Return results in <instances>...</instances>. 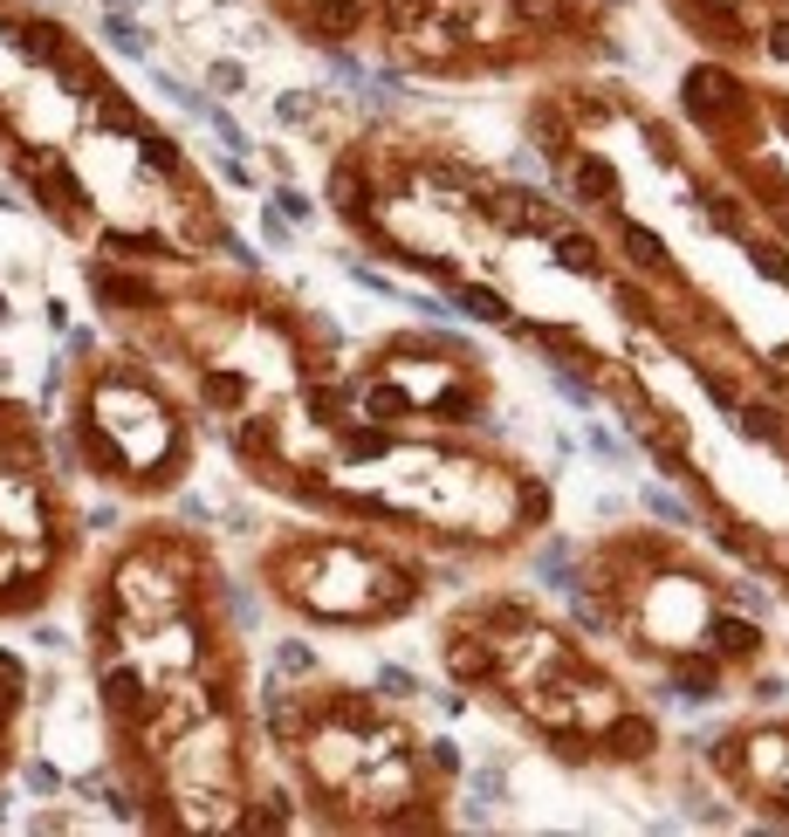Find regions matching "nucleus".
Returning a JSON list of instances; mask_svg holds the SVG:
<instances>
[{
    "instance_id": "f257e3e1",
    "label": "nucleus",
    "mask_w": 789,
    "mask_h": 837,
    "mask_svg": "<svg viewBox=\"0 0 789 837\" xmlns=\"http://www.w3.org/2000/svg\"><path fill=\"white\" fill-rule=\"evenodd\" d=\"M76 447L117 488H172L179 481L172 467H186V432H179L172 406L124 365L97 371V385L83 391Z\"/></svg>"
},
{
    "instance_id": "f03ea898",
    "label": "nucleus",
    "mask_w": 789,
    "mask_h": 837,
    "mask_svg": "<svg viewBox=\"0 0 789 837\" xmlns=\"http://www.w3.org/2000/svg\"><path fill=\"white\" fill-rule=\"evenodd\" d=\"M90 289H97V302L117 309V316H124V309H158V289L144 282V275H124V268H110V261L90 268Z\"/></svg>"
},
{
    "instance_id": "7ed1b4c3",
    "label": "nucleus",
    "mask_w": 789,
    "mask_h": 837,
    "mask_svg": "<svg viewBox=\"0 0 789 837\" xmlns=\"http://www.w3.org/2000/svg\"><path fill=\"white\" fill-rule=\"evenodd\" d=\"M330 207H337L343 220H358V227H371V233H378V220H371V199H364V179H358V166H337V172H330Z\"/></svg>"
},
{
    "instance_id": "20e7f679",
    "label": "nucleus",
    "mask_w": 789,
    "mask_h": 837,
    "mask_svg": "<svg viewBox=\"0 0 789 837\" xmlns=\"http://www.w3.org/2000/svg\"><path fill=\"white\" fill-rule=\"evenodd\" d=\"M611 755H625V763H646V755L659 748V728L646 721V714H625V721H611Z\"/></svg>"
},
{
    "instance_id": "39448f33",
    "label": "nucleus",
    "mask_w": 789,
    "mask_h": 837,
    "mask_svg": "<svg viewBox=\"0 0 789 837\" xmlns=\"http://www.w3.org/2000/svg\"><path fill=\"white\" fill-rule=\"evenodd\" d=\"M103 42H110L117 56H151L144 21H138V14H124V8H103Z\"/></svg>"
},
{
    "instance_id": "423d86ee",
    "label": "nucleus",
    "mask_w": 789,
    "mask_h": 837,
    "mask_svg": "<svg viewBox=\"0 0 789 837\" xmlns=\"http://www.w3.org/2000/svg\"><path fill=\"white\" fill-rule=\"evenodd\" d=\"M570 192L583 199V207H598V199L618 192V172L605 166V158H577V166H570Z\"/></svg>"
},
{
    "instance_id": "0eeeda50",
    "label": "nucleus",
    "mask_w": 789,
    "mask_h": 837,
    "mask_svg": "<svg viewBox=\"0 0 789 837\" xmlns=\"http://www.w3.org/2000/svg\"><path fill=\"white\" fill-rule=\"evenodd\" d=\"M309 28L316 42H337V34L358 28V0H309Z\"/></svg>"
},
{
    "instance_id": "6e6552de",
    "label": "nucleus",
    "mask_w": 789,
    "mask_h": 837,
    "mask_svg": "<svg viewBox=\"0 0 789 837\" xmlns=\"http://www.w3.org/2000/svg\"><path fill=\"white\" fill-rule=\"evenodd\" d=\"M715 652L721 659H756L762 652V631L748 618H715Z\"/></svg>"
},
{
    "instance_id": "1a4fd4ad",
    "label": "nucleus",
    "mask_w": 789,
    "mask_h": 837,
    "mask_svg": "<svg viewBox=\"0 0 789 837\" xmlns=\"http://www.w3.org/2000/svg\"><path fill=\"white\" fill-rule=\"evenodd\" d=\"M453 302L473 316V323H508V302H501L495 289H473V282H460V275H453Z\"/></svg>"
},
{
    "instance_id": "9d476101",
    "label": "nucleus",
    "mask_w": 789,
    "mask_h": 837,
    "mask_svg": "<svg viewBox=\"0 0 789 837\" xmlns=\"http://www.w3.org/2000/svg\"><path fill=\"white\" fill-rule=\"evenodd\" d=\"M618 241H625V255L639 261V268H659V261H666L659 233H652V227H639V220H625V227H618Z\"/></svg>"
},
{
    "instance_id": "9b49d317",
    "label": "nucleus",
    "mask_w": 789,
    "mask_h": 837,
    "mask_svg": "<svg viewBox=\"0 0 789 837\" xmlns=\"http://www.w3.org/2000/svg\"><path fill=\"white\" fill-rule=\"evenodd\" d=\"M364 412H371L378 426H399V419L412 412V398H406L399 385H371V398H364Z\"/></svg>"
},
{
    "instance_id": "f8f14e48",
    "label": "nucleus",
    "mask_w": 789,
    "mask_h": 837,
    "mask_svg": "<svg viewBox=\"0 0 789 837\" xmlns=\"http://www.w3.org/2000/svg\"><path fill=\"white\" fill-rule=\"evenodd\" d=\"M447 666H453V680H481V672H495V659H488L481 646H467V639L447 646Z\"/></svg>"
},
{
    "instance_id": "ddd939ff",
    "label": "nucleus",
    "mask_w": 789,
    "mask_h": 837,
    "mask_svg": "<svg viewBox=\"0 0 789 837\" xmlns=\"http://www.w3.org/2000/svg\"><path fill=\"white\" fill-rule=\"evenodd\" d=\"M557 261L577 268V275H598V241H583V233H557Z\"/></svg>"
},
{
    "instance_id": "4468645a",
    "label": "nucleus",
    "mask_w": 789,
    "mask_h": 837,
    "mask_svg": "<svg viewBox=\"0 0 789 837\" xmlns=\"http://www.w3.org/2000/svg\"><path fill=\"white\" fill-rule=\"evenodd\" d=\"M343 454H350V460H378V454H391V432L371 419V426H358V432L343 440Z\"/></svg>"
},
{
    "instance_id": "2eb2a0df",
    "label": "nucleus",
    "mask_w": 789,
    "mask_h": 837,
    "mask_svg": "<svg viewBox=\"0 0 789 837\" xmlns=\"http://www.w3.org/2000/svg\"><path fill=\"white\" fill-rule=\"evenodd\" d=\"M646 508L659 515V522H673V529H693V508H687L673 488H646Z\"/></svg>"
},
{
    "instance_id": "dca6fc26",
    "label": "nucleus",
    "mask_w": 789,
    "mask_h": 837,
    "mask_svg": "<svg viewBox=\"0 0 789 837\" xmlns=\"http://www.w3.org/2000/svg\"><path fill=\"white\" fill-rule=\"evenodd\" d=\"M21 783H28L34 796H62V769H56V763H21Z\"/></svg>"
},
{
    "instance_id": "f3484780",
    "label": "nucleus",
    "mask_w": 789,
    "mask_h": 837,
    "mask_svg": "<svg viewBox=\"0 0 789 837\" xmlns=\"http://www.w3.org/2000/svg\"><path fill=\"white\" fill-rule=\"evenodd\" d=\"M207 83H213L220 97H241V90H248V69H241V62H213V69H207Z\"/></svg>"
},
{
    "instance_id": "a211bd4d",
    "label": "nucleus",
    "mask_w": 789,
    "mask_h": 837,
    "mask_svg": "<svg viewBox=\"0 0 789 837\" xmlns=\"http://www.w3.org/2000/svg\"><path fill=\"white\" fill-rule=\"evenodd\" d=\"M343 406H350V391H343V385H316V391H309V412H316V419H337Z\"/></svg>"
},
{
    "instance_id": "6ab92c4d",
    "label": "nucleus",
    "mask_w": 789,
    "mask_h": 837,
    "mask_svg": "<svg viewBox=\"0 0 789 837\" xmlns=\"http://www.w3.org/2000/svg\"><path fill=\"white\" fill-rule=\"evenodd\" d=\"M378 687H384V694H399V700H412V694H419V680H412L406 666H384V672H378Z\"/></svg>"
},
{
    "instance_id": "aec40b11",
    "label": "nucleus",
    "mask_w": 789,
    "mask_h": 837,
    "mask_svg": "<svg viewBox=\"0 0 789 837\" xmlns=\"http://www.w3.org/2000/svg\"><path fill=\"white\" fill-rule=\"evenodd\" d=\"M274 117H282V124H309V117H316V97H282V103H274Z\"/></svg>"
},
{
    "instance_id": "412c9836",
    "label": "nucleus",
    "mask_w": 789,
    "mask_h": 837,
    "mask_svg": "<svg viewBox=\"0 0 789 837\" xmlns=\"http://www.w3.org/2000/svg\"><path fill=\"white\" fill-rule=\"evenodd\" d=\"M274 213H282V220H309V199L296 186H282V192H274Z\"/></svg>"
},
{
    "instance_id": "4be33fe9",
    "label": "nucleus",
    "mask_w": 789,
    "mask_h": 837,
    "mask_svg": "<svg viewBox=\"0 0 789 837\" xmlns=\"http://www.w3.org/2000/svg\"><path fill=\"white\" fill-rule=\"evenodd\" d=\"M741 432H748V440H776V412H741Z\"/></svg>"
},
{
    "instance_id": "5701e85b",
    "label": "nucleus",
    "mask_w": 789,
    "mask_h": 837,
    "mask_svg": "<svg viewBox=\"0 0 789 837\" xmlns=\"http://www.w3.org/2000/svg\"><path fill=\"white\" fill-rule=\"evenodd\" d=\"M274 666H282V672H309L316 652H309V646H282V652H274Z\"/></svg>"
},
{
    "instance_id": "b1692460",
    "label": "nucleus",
    "mask_w": 789,
    "mask_h": 837,
    "mask_svg": "<svg viewBox=\"0 0 789 837\" xmlns=\"http://www.w3.org/2000/svg\"><path fill=\"white\" fill-rule=\"evenodd\" d=\"M330 76H343V83H364V62L343 56V49H330Z\"/></svg>"
},
{
    "instance_id": "393cba45",
    "label": "nucleus",
    "mask_w": 789,
    "mask_h": 837,
    "mask_svg": "<svg viewBox=\"0 0 789 837\" xmlns=\"http://www.w3.org/2000/svg\"><path fill=\"white\" fill-rule=\"evenodd\" d=\"M557 391L570 398V406H590V385H583V378H570L563 365H557Z\"/></svg>"
},
{
    "instance_id": "a878e982",
    "label": "nucleus",
    "mask_w": 789,
    "mask_h": 837,
    "mask_svg": "<svg viewBox=\"0 0 789 837\" xmlns=\"http://www.w3.org/2000/svg\"><path fill=\"white\" fill-rule=\"evenodd\" d=\"M516 8H522L529 21H557V14H563V0H516Z\"/></svg>"
},
{
    "instance_id": "bb28decb",
    "label": "nucleus",
    "mask_w": 789,
    "mask_h": 837,
    "mask_svg": "<svg viewBox=\"0 0 789 837\" xmlns=\"http://www.w3.org/2000/svg\"><path fill=\"white\" fill-rule=\"evenodd\" d=\"M756 268H762V275H776V282H789V261H782L776 248H756Z\"/></svg>"
},
{
    "instance_id": "cd10ccee",
    "label": "nucleus",
    "mask_w": 789,
    "mask_h": 837,
    "mask_svg": "<svg viewBox=\"0 0 789 837\" xmlns=\"http://www.w3.org/2000/svg\"><path fill=\"white\" fill-rule=\"evenodd\" d=\"M522 515H529V522H542V515H549V495H542V488H522Z\"/></svg>"
},
{
    "instance_id": "c85d7f7f",
    "label": "nucleus",
    "mask_w": 789,
    "mask_h": 837,
    "mask_svg": "<svg viewBox=\"0 0 789 837\" xmlns=\"http://www.w3.org/2000/svg\"><path fill=\"white\" fill-rule=\"evenodd\" d=\"M590 447H598V454H605V460H625V447H618V440H611V432H605V426H598V432H590Z\"/></svg>"
},
{
    "instance_id": "c756f323",
    "label": "nucleus",
    "mask_w": 789,
    "mask_h": 837,
    "mask_svg": "<svg viewBox=\"0 0 789 837\" xmlns=\"http://www.w3.org/2000/svg\"><path fill=\"white\" fill-rule=\"evenodd\" d=\"M769 49H776V56H789V21H776V28H769Z\"/></svg>"
},
{
    "instance_id": "7c9ffc66",
    "label": "nucleus",
    "mask_w": 789,
    "mask_h": 837,
    "mask_svg": "<svg viewBox=\"0 0 789 837\" xmlns=\"http://www.w3.org/2000/svg\"><path fill=\"white\" fill-rule=\"evenodd\" d=\"M103 8H124V14H138V8H144V0H103Z\"/></svg>"
},
{
    "instance_id": "2f4dec72",
    "label": "nucleus",
    "mask_w": 789,
    "mask_h": 837,
    "mask_svg": "<svg viewBox=\"0 0 789 837\" xmlns=\"http://www.w3.org/2000/svg\"><path fill=\"white\" fill-rule=\"evenodd\" d=\"M0 323H8V296H0Z\"/></svg>"
}]
</instances>
